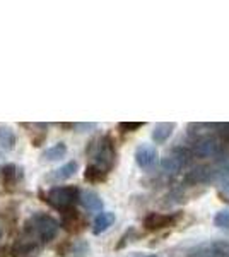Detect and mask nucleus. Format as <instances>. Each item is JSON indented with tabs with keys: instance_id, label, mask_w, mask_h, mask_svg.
<instances>
[{
	"instance_id": "f257e3e1",
	"label": "nucleus",
	"mask_w": 229,
	"mask_h": 257,
	"mask_svg": "<svg viewBox=\"0 0 229 257\" xmlns=\"http://www.w3.org/2000/svg\"><path fill=\"white\" fill-rule=\"evenodd\" d=\"M26 226L31 233V238H35L36 242H48L58 231V221L48 214H35Z\"/></svg>"
},
{
	"instance_id": "f03ea898",
	"label": "nucleus",
	"mask_w": 229,
	"mask_h": 257,
	"mask_svg": "<svg viewBox=\"0 0 229 257\" xmlns=\"http://www.w3.org/2000/svg\"><path fill=\"white\" fill-rule=\"evenodd\" d=\"M81 192L74 185H64V187H53L47 192V202L57 209H70L77 201Z\"/></svg>"
},
{
	"instance_id": "7ed1b4c3",
	"label": "nucleus",
	"mask_w": 229,
	"mask_h": 257,
	"mask_svg": "<svg viewBox=\"0 0 229 257\" xmlns=\"http://www.w3.org/2000/svg\"><path fill=\"white\" fill-rule=\"evenodd\" d=\"M113 163H115V149L111 146V141L105 138L99 141L96 153L93 155V163L91 165H94V167H98L99 170L108 173L110 168L113 167Z\"/></svg>"
},
{
	"instance_id": "20e7f679",
	"label": "nucleus",
	"mask_w": 229,
	"mask_h": 257,
	"mask_svg": "<svg viewBox=\"0 0 229 257\" xmlns=\"http://www.w3.org/2000/svg\"><path fill=\"white\" fill-rule=\"evenodd\" d=\"M135 161L140 168L149 170L157 163V151L151 144H142L135 151Z\"/></svg>"
},
{
	"instance_id": "39448f33",
	"label": "nucleus",
	"mask_w": 229,
	"mask_h": 257,
	"mask_svg": "<svg viewBox=\"0 0 229 257\" xmlns=\"http://www.w3.org/2000/svg\"><path fill=\"white\" fill-rule=\"evenodd\" d=\"M174 216L171 214H164V213H149L144 219V226L147 230H161L169 225H173Z\"/></svg>"
},
{
	"instance_id": "423d86ee",
	"label": "nucleus",
	"mask_w": 229,
	"mask_h": 257,
	"mask_svg": "<svg viewBox=\"0 0 229 257\" xmlns=\"http://www.w3.org/2000/svg\"><path fill=\"white\" fill-rule=\"evenodd\" d=\"M38 250V242L35 238H21L12 248V257H35Z\"/></svg>"
},
{
	"instance_id": "0eeeda50",
	"label": "nucleus",
	"mask_w": 229,
	"mask_h": 257,
	"mask_svg": "<svg viewBox=\"0 0 229 257\" xmlns=\"http://www.w3.org/2000/svg\"><path fill=\"white\" fill-rule=\"evenodd\" d=\"M77 172V163L76 161H69V163H65L64 167L57 168L55 172L48 173L47 175V180L48 182H62V180H67L72 175H76Z\"/></svg>"
},
{
	"instance_id": "6e6552de",
	"label": "nucleus",
	"mask_w": 229,
	"mask_h": 257,
	"mask_svg": "<svg viewBox=\"0 0 229 257\" xmlns=\"http://www.w3.org/2000/svg\"><path fill=\"white\" fill-rule=\"evenodd\" d=\"M79 199H81L82 206H84V208L89 211V213H101L103 201H101V197H99L96 192L86 190V192H82L81 196H79Z\"/></svg>"
},
{
	"instance_id": "1a4fd4ad",
	"label": "nucleus",
	"mask_w": 229,
	"mask_h": 257,
	"mask_svg": "<svg viewBox=\"0 0 229 257\" xmlns=\"http://www.w3.org/2000/svg\"><path fill=\"white\" fill-rule=\"evenodd\" d=\"M174 127H176V125H174L173 122H161V123H157V125L154 127V131H152L154 143H157V144L166 143V141L169 139V136L173 134Z\"/></svg>"
},
{
	"instance_id": "9d476101",
	"label": "nucleus",
	"mask_w": 229,
	"mask_h": 257,
	"mask_svg": "<svg viewBox=\"0 0 229 257\" xmlns=\"http://www.w3.org/2000/svg\"><path fill=\"white\" fill-rule=\"evenodd\" d=\"M113 223H115V214L110 213V211H101L94 219L93 231L96 235H99V233H103V231H106Z\"/></svg>"
},
{
	"instance_id": "9b49d317",
	"label": "nucleus",
	"mask_w": 229,
	"mask_h": 257,
	"mask_svg": "<svg viewBox=\"0 0 229 257\" xmlns=\"http://www.w3.org/2000/svg\"><path fill=\"white\" fill-rule=\"evenodd\" d=\"M16 146V136L12 128L7 125H0V149L4 151H12Z\"/></svg>"
},
{
	"instance_id": "f8f14e48",
	"label": "nucleus",
	"mask_w": 229,
	"mask_h": 257,
	"mask_svg": "<svg viewBox=\"0 0 229 257\" xmlns=\"http://www.w3.org/2000/svg\"><path fill=\"white\" fill-rule=\"evenodd\" d=\"M65 153H67V146H65L64 143H58V144H55V146L45 149L43 160L45 161H58V160L64 158Z\"/></svg>"
},
{
	"instance_id": "ddd939ff",
	"label": "nucleus",
	"mask_w": 229,
	"mask_h": 257,
	"mask_svg": "<svg viewBox=\"0 0 229 257\" xmlns=\"http://www.w3.org/2000/svg\"><path fill=\"white\" fill-rule=\"evenodd\" d=\"M181 158H183V156L178 155V149H176V151H173V153H168V156L162 160V167H164V170H168V172H176V170L181 168L183 161H185Z\"/></svg>"
},
{
	"instance_id": "4468645a",
	"label": "nucleus",
	"mask_w": 229,
	"mask_h": 257,
	"mask_svg": "<svg viewBox=\"0 0 229 257\" xmlns=\"http://www.w3.org/2000/svg\"><path fill=\"white\" fill-rule=\"evenodd\" d=\"M67 213L69 214H65V225H67L69 230H81V226L84 225V219L81 218V214L74 209L67 211Z\"/></svg>"
},
{
	"instance_id": "2eb2a0df",
	"label": "nucleus",
	"mask_w": 229,
	"mask_h": 257,
	"mask_svg": "<svg viewBox=\"0 0 229 257\" xmlns=\"http://www.w3.org/2000/svg\"><path fill=\"white\" fill-rule=\"evenodd\" d=\"M86 180L93 182V184H96V182H103L106 178V173L103 172V170H99L98 167H94V165H89V167L86 168V173H84Z\"/></svg>"
},
{
	"instance_id": "dca6fc26",
	"label": "nucleus",
	"mask_w": 229,
	"mask_h": 257,
	"mask_svg": "<svg viewBox=\"0 0 229 257\" xmlns=\"http://www.w3.org/2000/svg\"><path fill=\"white\" fill-rule=\"evenodd\" d=\"M0 180H2V184L6 185V187H11V185L14 184V180H16L14 165H7V167L2 168V172H0Z\"/></svg>"
},
{
	"instance_id": "f3484780",
	"label": "nucleus",
	"mask_w": 229,
	"mask_h": 257,
	"mask_svg": "<svg viewBox=\"0 0 229 257\" xmlns=\"http://www.w3.org/2000/svg\"><path fill=\"white\" fill-rule=\"evenodd\" d=\"M214 223H215V226L224 228V230H229V209L219 211L214 218Z\"/></svg>"
},
{
	"instance_id": "a211bd4d",
	"label": "nucleus",
	"mask_w": 229,
	"mask_h": 257,
	"mask_svg": "<svg viewBox=\"0 0 229 257\" xmlns=\"http://www.w3.org/2000/svg\"><path fill=\"white\" fill-rule=\"evenodd\" d=\"M142 125H144L142 122H122V123H120V128H123L125 132H132V131L140 128Z\"/></svg>"
},
{
	"instance_id": "6ab92c4d",
	"label": "nucleus",
	"mask_w": 229,
	"mask_h": 257,
	"mask_svg": "<svg viewBox=\"0 0 229 257\" xmlns=\"http://www.w3.org/2000/svg\"><path fill=\"white\" fill-rule=\"evenodd\" d=\"M219 194L222 199H226V201H229V184H222V187L219 189Z\"/></svg>"
},
{
	"instance_id": "aec40b11",
	"label": "nucleus",
	"mask_w": 229,
	"mask_h": 257,
	"mask_svg": "<svg viewBox=\"0 0 229 257\" xmlns=\"http://www.w3.org/2000/svg\"><path fill=\"white\" fill-rule=\"evenodd\" d=\"M77 128H81V132H87L89 128H96V123H79Z\"/></svg>"
},
{
	"instance_id": "412c9836",
	"label": "nucleus",
	"mask_w": 229,
	"mask_h": 257,
	"mask_svg": "<svg viewBox=\"0 0 229 257\" xmlns=\"http://www.w3.org/2000/svg\"><path fill=\"white\" fill-rule=\"evenodd\" d=\"M224 128H226V131H224L222 134H224V138H226V139H227V143H229V125H226Z\"/></svg>"
},
{
	"instance_id": "4be33fe9",
	"label": "nucleus",
	"mask_w": 229,
	"mask_h": 257,
	"mask_svg": "<svg viewBox=\"0 0 229 257\" xmlns=\"http://www.w3.org/2000/svg\"><path fill=\"white\" fill-rule=\"evenodd\" d=\"M2 235H4V225H2V221H0V238H2Z\"/></svg>"
}]
</instances>
